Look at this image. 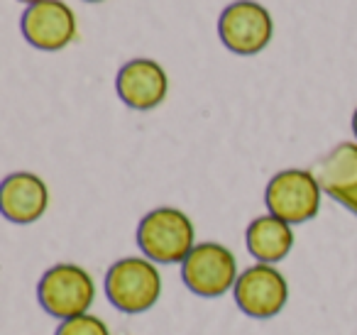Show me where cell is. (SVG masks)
Instances as JSON below:
<instances>
[{
	"instance_id": "52a82bcc",
	"label": "cell",
	"mask_w": 357,
	"mask_h": 335,
	"mask_svg": "<svg viewBox=\"0 0 357 335\" xmlns=\"http://www.w3.org/2000/svg\"><path fill=\"white\" fill-rule=\"evenodd\" d=\"M220 42L235 54H257L269 45L274 35L272 15L259 3L252 0H238L228 6L218 22Z\"/></svg>"
},
{
	"instance_id": "ba28073f",
	"label": "cell",
	"mask_w": 357,
	"mask_h": 335,
	"mask_svg": "<svg viewBox=\"0 0 357 335\" xmlns=\"http://www.w3.org/2000/svg\"><path fill=\"white\" fill-rule=\"evenodd\" d=\"M22 35L35 50L59 52L76 37V17L61 0H42L22 15Z\"/></svg>"
},
{
	"instance_id": "4fadbf2b",
	"label": "cell",
	"mask_w": 357,
	"mask_h": 335,
	"mask_svg": "<svg viewBox=\"0 0 357 335\" xmlns=\"http://www.w3.org/2000/svg\"><path fill=\"white\" fill-rule=\"evenodd\" d=\"M352 133H355V137H357V110L352 113Z\"/></svg>"
},
{
	"instance_id": "7a4b0ae2",
	"label": "cell",
	"mask_w": 357,
	"mask_h": 335,
	"mask_svg": "<svg viewBox=\"0 0 357 335\" xmlns=\"http://www.w3.org/2000/svg\"><path fill=\"white\" fill-rule=\"evenodd\" d=\"M105 296L123 313H144L162 296V274L152 260L125 257L105 274Z\"/></svg>"
},
{
	"instance_id": "9c48e42d",
	"label": "cell",
	"mask_w": 357,
	"mask_h": 335,
	"mask_svg": "<svg viewBox=\"0 0 357 335\" xmlns=\"http://www.w3.org/2000/svg\"><path fill=\"white\" fill-rule=\"evenodd\" d=\"M169 81L164 69L152 59H132L118 71L115 91L132 110H152L167 98Z\"/></svg>"
},
{
	"instance_id": "277c9868",
	"label": "cell",
	"mask_w": 357,
	"mask_h": 335,
	"mask_svg": "<svg viewBox=\"0 0 357 335\" xmlns=\"http://www.w3.org/2000/svg\"><path fill=\"white\" fill-rule=\"evenodd\" d=\"M238 260L225 245L201 242L181 262V279L201 299H220L238 284Z\"/></svg>"
},
{
	"instance_id": "7c38bea8",
	"label": "cell",
	"mask_w": 357,
	"mask_h": 335,
	"mask_svg": "<svg viewBox=\"0 0 357 335\" xmlns=\"http://www.w3.org/2000/svg\"><path fill=\"white\" fill-rule=\"evenodd\" d=\"M54 335H110V330L98 315L84 313L76 315V318L61 320Z\"/></svg>"
},
{
	"instance_id": "5bb4252c",
	"label": "cell",
	"mask_w": 357,
	"mask_h": 335,
	"mask_svg": "<svg viewBox=\"0 0 357 335\" xmlns=\"http://www.w3.org/2000/svg\"><path fill=\"white\" fill-rule=\"evenodd\" d=\"M20 3H27V6H35V3H42V0H20Z\"/></svg>"
},
{
	"instance_id": "5b68a950",
	"label": "cell",
	"mask_w": 357,
	"mask_h": 335,
	"mask_svg": "<svg viewBox=\"0 0 357 335\" xmlns=\"http://www.w3.org/2000/svg\"><path fill=\"white\" fill-rule=\"evenodd\" d=\"M264 203L269 216L282 218L289 225H298L316 218L321 208V184L306 169H284L267 184Z\"/></svg>"
},
{
	"instance_id": "3957f363",
	"label": "cell",
	"mask_w": 357,
	"mask_h": 335,
	"mask_svg": "<svg viewBox=\"0 0 357 335\" xmlns=\"http://www.w3.org/2000/svg\"><path fill=\"white\" fill-rule=\"evenodd\" d=\"M40 306L50 315L61 320L89 313L96 299V284L91 274L79 265H54L42 274L37 284Z\"/></svg>"
},
{
	"instance_id": "8fae6325",
	"label": "cell",
	"mask_w": 357,
	"mask_h": 335,
	"mask_svg": "<svg viewBox=\"0 0 357 335\" xmlns=\"http://www.w3.org/2000/svg\"><path fill=\"white\" fill-rule=\"evenodd\" d=\"M245 242L255 260L262 265H277L291 252L294 247V230L287 221L277 216H259L248 225Z\"/></svg>"
},
{
	"instance_id": "30bf717a",
	"label": "cell",
	"mask_w": 357,
	"mask_h": 335,
	"mask_svg": "<svg viewBox=\"0 0 357 335\" xmlns=\"http://www.w3.org/2000/svg\"><path fill=\"white\" fill-rule=\"evenodd\" d=\"M47 206H50V191L37 174H10L0 186V211L10 223L30 225L45 216Z\"/></svg>"
},
{
	"instance_id": "6da1fadb",
	"label": "cell",
	"mask_w": 357,
	"mask_h": 335,
	"mask_svg": "<svg viewBox=\"0 0 357 335\" xmlns=\"http://www.w3.org/2000/svg\"><path fill=\"white\" fill-rule=\"evenodd\" d=\"M137 245L142 255L157 265L184 262L196 247L194 223L178 208H154L139 221Z\"/></svg>"
},
{
	"instance_id": "9a60e30c",
	"label": "cell",
	"mask_w": 357,
	"mask_h": 335,
	"mask_svg": "<svg viewBox=\"0 0 357 335\" xmlns=\"http://www.w3.org/2000/svg\"><path fill=\"white\" fill-rule=\"evenodd\" d=\"M89 3H100V0H89Z\"/></svg>"
},
{
	"instance_id": "8992f818",
	"label": "cell",
	"mask_w": 357,
	"mask_h": 335,
	"mask_svg": "<svg viewBox=\"0 0 357 335\" xmlns=\"http://www.w3.org/2000/svg\"><path fill=\"white\" fill-rule=\"evenodd\" d=\"M235 304L245 315L257 320L274 318L284 311L289 301V284L279 269L272 265H255L238 276L233 289Z\"/></svg>"
}]
</instances>
